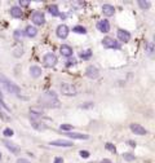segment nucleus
I'll list each match as a JSON object with an SVG mask.
<instances>
[{
	"label": "nucleus",
	"instance_id": "0eeeda50",
	"mask_svg": "<svg viewBox=\"0 0 155 163\" xmlns=\"http://www.w3.org/2000/svg\"><path fill=\"white\" fill-rule=\"evenodd\" d=\"M129 128H131V131L133 132V134L140 135V136H144V135L147 134V131L145 130V127H142V126H140V124H137V123H132Z\"/></svg>",
	"mask_w": 155,
	"mask_h": 163
},
{
	"label": "nucleus",
	"instance_id": "6e6552de",
	"mask_svg": "<svg viewBox=\"0 0 155 163\" xmlns=\"http://www.w3.org/2000/svg\"><path fill=\"white\" fill-rule=\"evenodd\" d=\"M56 34H57V36L61 38V39H66L68 36V27L66 25H59L57 30H56Z\"/></svg>",
	"mask_w": 155,
	"mask_h": 163
},
{
	"label": "nucleus",
	"instance_id": "473e14b6",
	"mask_svg": "<svg viewBox=\"0 0 155 163\" xmlns=\"http://www.w3.org/2000/svg\"><path fill=\"white\" fill-rule=\"evenodd\" d=\"M14 36L17 38V39H20V38L22 36V31H14Z\"/></svg>",
	"mask_w": 155,
	"mask_h": 163
},
{
	"label": "nucleus",
	"instance_id": "ddd939ff",
	"mask_svg": "<svg viewBox=\"0 0 155 163\" xmlns=\"http://www.w3.org/2000/svg\"><path fill=\"white\" fill-rule=\"evenodd\" d=\"M4 145L11 150V152L13 153V154H17L20 152V146L18 145H16L14 143H12V141H9V140H4Z\"/></svg>",
	"mask_w": 155,
	"mask_h": 163
},
{
	"label": "nucleus",
	"instance_id": "72a5a7b5",
	"mask_svg": "<svg viewBox=\"0 0 155 163\" xmlns=\"http://www.w3.org/2000/svg\"><path fill=\"white\" fill-rule=\"evenodd\" d=\"M54 163H63V158H61V157H57L54 159Z\"/></svg>",
	"mask_w": 155,
	"mask_h": 163
},
{
	"label": "nucleus",
	"instance_id": "a211bd4d",
	"mask_svg": "<svg viewBox=\"0 0 155 163\" xmlns=\"http://www.w3.org/2000/svg\"><path fill=\"white\" fill-rule=\"evenodd\" d=\"M59 51H61V54L65 56V57H70V56H72V49H71V47H68V45H62Z\"/></svg>",
	"mask_w": 155,
	"mask_h": 163
},
{
	"label": "nucleus",
	"instance_id": "2f4dec72",
	"mask_svg": "<svg viewBox=\"0 0 155 163\" xmlns=\"http://www.w3.org/2000/svg\"><path fill=\"white\" fill-rule=\"evenodd\" d=\"M30 4L29 0H20V5H22V7H27Z\"/></svg>",
	"mask_w": 155,
	"mask_h": 163
},
{
	"label": "nucleus",
	"instance_id": "6ab92c4d",
	"mask_svg": "<svg viewBox=\"0 0 155 163\" xmlns=\"http://www.w3.org/2000/svg\"><path fill=\"white\" fill-rule=\"evenodd\" d=\"M36 34H38V30H36L35 26H27L26 27V35H27L29 38L36 36Z\"/></svg>",
	"mask_w": 155,
	"mask_h": 163
},
{
	"label": "nucleus",
	"instance_id": "1a4fd4ad",
	"mask_svg": "<svg viewBox=\"0 0 155 163\" xmlns=\"http://www.w3.org/2000/svg\"><path fill=\"white\" fill-rule=\"evenodd\" d=\"M85 74H87V76L90 79H97L98 75H100V71H98V69L96 66H88Z\"/></svg>",
	"mask_w": 155,
	"mask_h": 163
},
{
	"label": "nucleus",
	"instance_id": "dca6fc26",
	"mask_svg": "<svg viewBox=\"0 0 155 163\" xmlns=\"http://www.w3.org/2000/svg\"><path fill=\"white\" fill-rule=\"evenodd\" d=\"M30 74H31L32 78H39V76L41 75V67L31 66V69H30Z\"/></svg>",
	"mask_w": 155,
	"mask_h": 163
},
{
	"label": "nucleus",
	"instance_id": "2eb2a0df",
	"mask_svg": "<svg viewBox=\"0 0 155 163\" xmlns=\"http://www.w3.org/2000/svg\"><path fill=\"white\" fill-rule=\"evenodd\" d=\"M50 145H54V146H72V143L71 141H67V140H56V141H52Z\"/></svg>",
	"mask_w": 155,
	"mask_h": 163
},
{
	"label": "nucleus",
	"instance_id": "aec40b11",
	"mask_svg": "<svg viewBox=\"0 0 155 163\" xmlns=\"http://www.w3.org/2000/svg\"><path fill=\"white\" fill-rule=\"evenodd\" d=\"M48 11H49V13H50L52 16H54V17H59V11H58V5H56V4H52V5H49Z\"/></svg>",
	"mask_w": 155,
	"mask_h": 163
},
{
	"label": "nucleus",
	"instance_id": "a878e982",
	"mask_svg": "<svg viewBox=\"0 0 155 163\" xmlns=\"http://www.w3.org/2000/svg\"><path fill=\"white\" fill-rule=\"evenodd\" d=\"M138 5H140V8H142V9H147V8H150V2H144V0H140Z\"/></svg>",
	"mask_w": 155,
	"mask_h": 163
},
{
	"label": "nucleus",
	"instance_id": "f8f14e48",
	"mask_svg": "<svg viewBox=\"0 0 155 163\" xmlns=\"http://www.w3.org/2000/svg\"><path fill=\"white\" fill-rule=\"evenodd\" d=\"M66 136L70 139H75V140H88L89 135L85 134H76V132H66Z\"/></svg>",
	"mask_w": 155,
	"mask_h": 163
},
{
	"label": "nucleus",
	"instance_id": "393cba45",
	"mask_svg": "<svg viewBox=\"0 0 155 163\" xmlns=\"http://www.w3.org/2000/svg\"><path fill=\"white\" fill-rule=\"evenodd\" d=\"M72 31L76 32V34H81V35H83V34L87 32V30H85L83 26H75L74 29H72Z\"/></svg>",
	"mask_w": 155,
	"mask_h": 163
},
{
	"label": "nucleus",
	"instance_id": "7ed1b4c3",
	"mask_svg": "<svg viewBox=\"0 0 155 163\" xmlns=\"http://www.w3.org/2000/svg\"><path fill=\"white\" fill-rule=\"evenodd\" d=\"M61 92H62V95H66V96H74L78 93L76 88L72 84H68V83L61 84Z\"/></svg>",
	"mask_w": 155,
	"mask_h": 163
},
{
	"label": "nucleus",
	"instance_id": "f257e3e1",
	"mask_svg": "<svg viewBox=\"0 0 155 163\" xmlns=\"http://www.w3.org/2000/svg\"><path fill=\"white\" fill-rule=\"evenodd\" d=\"M39 102L43 104L44 106H48V108H58L59 106V101L57 98V95H56V92H53V91H48V92H45L44 95H41Z\"/></svg>",
	"mask_w": 155,
	"mask_h": 163
},
{
	"label": "nucleus",
	"instance_id": "423d86ee",
	"mask_svg": "<svg viewBox=\"0 0 155 163\" xmlns=\"http://www.w3.org/2000/svg\"><path fill=\"white\" fill-rule=\"evenodd\" d=\"M31 18H32V22L35 25H38V26H41V25L45 23V17L41 12H34Z\"/></svg>",
	"mask_w": 155,
	"mask_h": 163
},
{
	"label": "nucleus",
	"instance_id": "4c0bfd02",
	"mask_svg": "<svg viewBox=\"0 0 155 163\" xmlns=\"http://www.w3.org/2000/svg\"><path fill=\"white\" fill-rule=\"evenodd\" d=\"M0 161H2V154H0Z\"/></svg>",
	"mask_w": 155,
	"mask_h": 163
},
{
	"label": "nucleus",
	"instance_id": "20e7f679",
	"mask_svg": "<svg viewBox=\"0 0 155 163\" xmlns=\"http://www.w3.org/2000/svg\"><path fill=\"white\" fill-rule=\"evenodd\" d=\"M102 44H103V47H106V48H111V49H119L120 48L119 43L116 42L115 39H113V38H110V36L103 38Z\"/></svg>",
	"mask_w": 155,
	"mask_h": 163
},
{
	"label": "nucleus",
	"instance_id": "c9c22d12",
	"mask_svg": "<svg viewBox=\"0 0 155 163\" xmlns=\"http://www.w3.org/2000/svg\"><path fill=\"white\" fill-rule=\"evenodd\" d=\"M102 163H110V162H109V159H103V162H102Z\"/></svg>",
	"mask_w": 155,
	"mask_h": 163
},
{
	"label": "nucleus",
	"instance_id": "c756f323",
	"mask_svg": "<svg viewBox=\"0 0 155 163\" xmlns=\"http://www.w3.org/2000/svg\"><path fill=\"white\" fill-rule=\"evenodd\" d=\"M3 134H4V136L9 137V136H13V134H14V132H13V130H11V128H5Z\"/></svg>",
	"mask_w": 155,
	"mask_h": 163
},
{
	"label": "nucleus",
	"instance_id": "412c9836",
	"mask_svg": "<svg viewBox=\"0 0 155 163\" xmlns=\"http://www.w3.org/2000/svg\"><path fill=\"white\" fill-rule=\"evenodd\" d=\"M30 114H31L32 117H40V115L44 114V110L39 109V108H31L30 109Z\"/></svg>",
	"mask_w": 155,
	"mask_h": 163
},
{
	"label": "nucleus",
	"instance_id": "7c9ffc66",
	"mask_svg": "<svg viewBox=\"0 0 155 163\" xmlns=\"http://www.w3.org/2000/svg\"><path fill=\"white\" fill-rule=\"evenodd\" d=\"M79 154H80V157H81V158H88V157H89V153H88V152H85V150H81Z\"/></svg>",
	"mask_w": 155,
	"mask_h": 163
},
{
	"label": "nucleus",
	"instance_id": "f03ea898",
	"mask_svg": "<svg viewBox=\"0 0 155 163\" xmlns=\"http://www.w3.org/2000/svg\"><path fill=\"white\" fill-rule=\"evenodd\" d=\"M0 85L5 88L9 93H20V87L16 83H13L11 79H8L4 74H0Z\"/></svg>",
	"mask_w": 155,
	"mask_h": 163
},
{
	"label": "nucleus",
	"instance_id": "cd10ccee",
	"mask_svg": "<svg viewBox=\"0 0 155 163\" xmlns=\"http://www.w3.org/2000/svg\"><path fill=\"white\" fill-rule=\"evenodd\" d=\"M105 148H106L107 150H109V152H111V153H115V152H116V149H115V146H114V145H113V144H110V143H107V144L105 145Z\"/></svg>",
	"mask_w": 155,
	"mask_h": 163
},
{
	"label": "nucleus",
	"instance_id": "c85d7f7f",
	"mask_svg": "<svg viewBox=\"0 0 155 163\" xmlns=\"http://www.w3.org/2000/svg\"><path fill=\"white\" fill-rule=\"evenodd\" d=\"M123 158L124 159H127V161H135V155H132V154H129V153H126V154H123Z\"/></svg>",
	"mask_w": 155,
	"mask_h": 163
},
{
	"label": "nucleus",
	"instance_id": "4468645a",
	"mask_svg": "<svg viewBox=\"0 0 155 163\" xmlns=\"http://www.w3.org/2000/svg\"><path fill=\"white\" fill-rule=\"evenodd\" d=\"M102 12L105 16H114L115 13V8L113 5H110V4H103L102 5Z\"/></svg>",
	"mask_w": 155,
	"mask_h": 163
},
{
	"label": "nucleus",
	"instance_id": "39448f33",
	"mask_svg": "<svg viewBox=\"0 0 155 163\" xmlns=\"http://www.w3.org/2000/svg\"><path fill=\"white\" fill-rule=\"evenodd\" d=\"M43 63L45 67H53L57 63V57L53 53H47L44 56V60H43Z\"/></svg>",
	"mask_w": 155,
	"mask_h": 163
},
{
	"label": "nucleus",
	"instance_id": "bb28decb",
	"mask_svg": "<svg viewBox=\"0 0 155 163\" xmlns=\"http://www.w3.org/2000/svg\"><path fill=\"white\" fill-rule=\"evenodd\" d=\"M59 128H61V130L62 131H71V130H74V127H72L71 126V124H61V127H59Z\"/></svg>",
	"mask_w": 155,
	"mask_h": 163
},
{
	"label": "nucleus",
	"instance_id": "5701e85b",
	"mask_svg": "<svg viewBox=\"0 0 155 163\" xmlns=\"http://www.w3.org/2000/svg\"><path fill=\"white\" fill-rule=\"evenodd\" d=\"M90 57H92V51H90V49L84 51V52L80 53V58H81V60H85V61H87V60H89Z\"/></svg>",
	"mask_w": 155,
	"mask_h": 163
},
{
	"label": "nucleus",
	"instance_id": "b1692460",
	"mask_svg": "<svg viewBox=\"0 0 155 163\" xmlns=\"http://www.w3.org/2000/svg\"><path fill=\"white\" fill-rule=\"evenodd\" d=\"M0 105H2V108L4 109V110H7V111H11V108L8 106L5 102H4V97H3V93H2V91H0Z\"/></svg>",
	"mask_w": 155,
	"mask_h": 163
},
{
	"label": "nucleus",
	"instance_id": "f704fd0d",
	"mask_svg": "<svg viewBox=\"0 0 155 163\" xmlns=\"http://www.w3.org/2000/svg\"><path fill=\"white\" fill-rule=\"evenodd\" d=\"M18 163H30V162L26 159H18Z\"/></svg>",
	"mask_w": 155,
	"mask_h": 163
},
{
	"label": "nucleus",
	"instance_id": "9b49d317",
	"mask_svg": "<svg viewBox=\"0 0 155 163\" xmlns=\"http://www.w3.org/2000/svg\"><path fill=\"white\" fill-rule=\"evenodd\" d=\"M116 35H118L119 40L123 42V43H128L129 39H131V34H129L128 31H126V30H123V29H119Z\"/></svg>",
	"mask_w": 155,
	"mask_h": 163
},
{
	"label": "nucleus",
	"instance_id": "f3484780",
	"mask_svg": "<svg viewBox=\"0 0 155 163\" xmlns=\"http://www.w3.org/2000/svg\"><path fill=\"white\" fill-rule=\"evenodd\" d=\"M11 14L14 17V18H21V17L23 16V13H22V11H21L20 7H13L11 9Z\"/></svg>",
	"mask_w": 155,
	"mask_h": 163
},
{
	"label": "nucleus",
	"instance_id": "9d476101",
	"mask_svg": "<svg viewBox=\"0 0 155 163\" xmlns=\"http://www.w3.org/2000/svg\"><path fill=\"white\" fill-rule=\"evenodd\" d=\"M97 29L101 32H109L110 31V23L107 20H101L97 22Z\"/></svg>",
	"mask_w": 155,
	"mask_h": 163
},
{
	"label": "nucleus",
	"instance_id": "e433bc0d",
	"mask_svg": "<svg viewBox=\"0 0 155 163\" xmlns=\"http://www.w3.org/2000/svg\"><path fill=\"white\" fill-rule=\"evenodd\" d=\"M2 109H3V108H2V105H0V111H2Z\"/></svg>",
	"mask_w": 155,
	"mask_h": 163
},
{
	"label": "nucleus",
	"instance_id": "4be33fe9",
	"mask_svg": "<svg viewBox=\"0 0 155 163\" xmlns=\"http://www.w3.org/2000/svg\"><path fill=\"white\" fill-rule=\"evenodd\" d=\"M31 124H32V127L35 128V130H38V131H44L45 128H47L45 124H43V123H38V122H35V121H32V122H31Z\"/></svg>",
	"mask_w": 155,
	"mask_h": 163
}]
</instances>
